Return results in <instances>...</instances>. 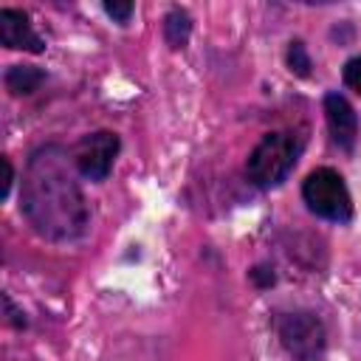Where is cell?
<instances>
[{"instance_id":"obj_1","label":"cell","mask_w":361,"mask_h":361,"mask_svg":"<svg viewBox=\"0 0 361 361\" xmlns=\"http://www.w3.org/2000/svg\"><path fill=\"white\" fill-rule=\"evenodd\" d=\"M23 212L48 240H73L87 226V206L59 147H42L31 155L23 180Z\"/></svg>"},{"instance_id":"obj_2","label":"cell","mask_w":361,"mask_h":361,"mask_svg":"<svg viewBox=\"0 0 361 361\" xmlns=\"http://www.w3.org/2000/svg\"><path fill=\"white\" fill-rule=\"evenodd\" d=\"M299 149H302V141L296 133L262 135V141L254 147V152L248 155V164H245L248 180L259 189H271V186L282 183L288 178V172L293 169Z\"/></svg>"},{"instance_id":"obj_3","label":"cell","mask_w":361,"mask_h":361,"mask_svg":"<svg viewBox=\"0 0 361 361\" xmlns=\"http://www.w3.org/2000/svg\"><path fill=\"white\" fill-rule=\"evenodd\" d=\"M302 197L310 212H316L324 220L347 223L353 217V200L347 192L344 178L336 169H313L302 183Z\"/></svg>"},{"instance_id":"obj_4","label":"cell","mask_w":361,"mask_h":361,"mask_svg":"<svg viewBox=\"0 0 361 361\" xmlns=\"http://www.w3.org/2000/svg\"><path fill=\"white\" fill-rule=\"evenodd\" d=\"M279 338L282 347L296 358V361H316L327 344L324 327L313 313L296 310V313H285L279 319Z\"/></svg>"},{"instance_id":"obj_5","label":"cell","mask_w":361,"mask_h":361,"mask_svg":"<svg viewBox=\"0 0 361 361\" xmlns=\"http://www.w3.org/2000/svg\"><path fill=\"white\" fill-rule=\"evenodd\" d=\"M118 152V135L116 133H107V130H99V133H90L85 135L76 149H73V161L79 166V172L90 180H104L110 175V166H113V158Z\"/></svg>"},{"instance_id":"obj_6","label":"cell","mask_w":361,"mask_h":361,"mask_svg":"<svg viewBox=\"0 0 361 361\" xmlns=\"http://www.w3.org/2000/svg\"><path fill=\"white\" fill-rule=\"evenodd\" d=\"M324 116H327V127H330L333 141L341 149H353L355 135H358V118H355L353 104L341 93H327L324 96Z\"/></svg>"},{"instance_id":"obj_7","label":"cell","mask_w":361,"mask_h":361,"mask_svg":"<svg viewBox=\"0 0 361 361\" xmlns=\"http://www.w3.org/2000/svg\"><path fill=\"white\" fill-rule=\"evenodd\" d=\"M0 42L6 48H23L31 54H39L45 48V42L34 34L28 17L17 8H3L0 11Z\"/></svg>"},{"instance_id":"obj_8","label":"cell","mask_w":361,"mask_h":361,"mask_svg":"<svg viewBox=\"0 0 361 361\" xmlns=\"http://www.w3.org/2000/svg\"><path fill=\"white\" fill-rule=\"evenodd\" d=\"M45 73L34 65H11L6 71V87L14 93V96H28L34 93L39 85H42Z\"/></svg>"},{"instance_id":"obj_9","label":"cell","mask_w":361,"mask_h":361,"mask_svg":"<svg viewBox=\"0 0 361 361\" xmlns=\"http://www.w3.org/2000/svg\"><path fill=\"white\" fill-rule=\"evenodd\" d=\"M189 34H192V20L186 11L180 8H172L166 17H164V39L169 48H183L189 42Z\"/></svg>"},{"instance_id":"obj_10","label":"cell","mask_w":361,"mask_h":361,"mask_svg":"<svg viewBox=\"0 0 361 361\" xmlns=\"http://www.w3.org/2000/svg\"><path fill=\"white\" fill-rule=\"evenodd\" d=\"M288 68L296 76H307L310 73V56H307V51H305V45L299 39L290 42V48H288Z\"/></svg>"},{"instance_id":"obj_11","label":"cell","mask_w":361,"mask_h":361,"mask_svg":"<svg viewBox=\"0 0 361 361\" xmlns=\"http://www.w3.org/2000/svg\"><path fill=\"white\" fill-rule=\"evenodd\" d=\"M104 11L116 20V23H127L130 14H133V3H118V0H107L104 3Z\"/></svg>"},{"instance_id":"obj_12","label":"cell","mask_w":361,"mask_h":361,"mask_svg":"<svg viewBox=\"0 0 361 361\" xmlns=\"http://www.w3.org/2000/svg\"><path fill=\"white\" fill-rule=\"evenodd\" d=\"M344 82H347L353 90L361 93V56H355V59H350V62L344 65Z\"/></svg>"},{"instance_id":"obj_13","label":"cell","mask_w":361,"mask_h":361,"mask_svg":"<svg viewBox=\"0 0 361 361\" xmlns=\"http://www.w3.org/2000/svg\"><path fill=\"white\" fill-rule=\"evenodd\" d=\"M11 180H14V172H11V161L3 158V197H8V189H11Z\"/></svg>"},{"instance_id":"obj_14","label":"cell","mask_w":361,"mask_h":361,"mask_svg":"<svg viewBox=\"0 0 361 361\" xmlns=\"http://www.w3.org/2000/svg\"><path fill=\"white\" fill-rule=\"evenodd\" d=\"M251 279H254L257 285H262V288H265V285H274V274H271L268 268H254V271H251Z\"/></svg>"}]
</instances>
